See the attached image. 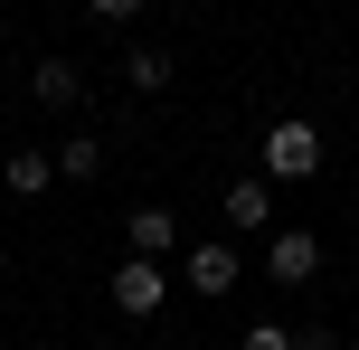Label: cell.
Returning <instances> with one entry per match:
<instances>
[{
	"label": "cell",
	"mask_w": 359,
	"mask_h": 350,
	"mask_svg": "<svg viewBox=\"0 0 359 350\" xmlns=\"http://www.w3.org/2000/svg\"><path fill=\"white\" fill-rule=\"evenodd\" d=\"M255 161H265V180H312V170H322V133H312L303 114H284V123L265 133V152H255Z\"/></svg>",
	"instance_id": "cell-1"
},
{
	"label": "cell",
	"mask_w": 359,
	"mask_h": 350,
	"mask_svg": "<svg viewBox=\"0 0 359 350\" xmlns=\"http://www.w3.org/2000/svg\"><path fill=\"white\" fill-rule=\"evenodd\" d=\"M114 303H123L133 322H151V313H161V303H170V275H161V256H123V265H114Z\"/></svg>",
	"instance_id": "cell-2"
},
{
	"label": "cell",
	"mask_w": 359,
	"mask_h": 350,
	"mask_svg": "<svg viewBox=\"0 0 359 350\" xmlns=\"http://www.w3.org/2000/svg\"><path fill=\"white\" fill-rule=\"evenodd\" d=\"M265 275H274V294H284V284H312V275H322V237H312V227H274Z\"/></svg>",
	"instance_id": "cell-3"
},
{
	"label": "cell",
	"mask_w": 359,
	"mask_h": 350,
	"mask_svg": "<svg viewBox=\"0 0 359 350\" xmlns=\"http://www.w3.org/2000/svg\"><path fill=\"white\" fill-rule=\"evenodd\" d=\"M180 275H189V294H208V303H217V294H236V275H246V265H236V246H227V237H198L189 256H180Z\"/></svg>",
	"instance_id": "cell-4"
},
{
	"label": "cell",
	"mask_w": 359,
	"mask_h": 350,
	"mask_svg": "<svg viewBox=\"0 0 359 350\" xmlns=\"http://www.w3.org/2000/svg\"><path fill=\"white\" fill-rule=\"evenodd\" d=\"M29 95H38L48 114L86 105V67H76V57H38V67H29Z\"/></svg>",
	"instance_id": "cell-5"
},
{
	"label": "cell",
	"mask_w": 359,
	"mask_h": 350,
	"mask_svg": "<svg viewBox=\"0 0 359 350\" xmlns=\"http://www.w3.org/2000/svg\"><path fill=\"white\" fill-rule=\"evenodd\" d=\"M227 227H274V180H236L227 189Z\"/></svg>",
	"instance_id": "cell-6"
},
{
	"label": "cell",
	"mask_w": 359,
	"mask_h": 350,
	"mask_svg": "<svg viewBox=\"0 0 359 350\" xmlns=\"http://www.w3.org/2000/svg\"><path fill=\"white\" fill-rule=\"evenodd\" d=\"M0 180H10L19 199H38V189L57 180V152H10V161H0Z\"/></svg>",
	"instance_id": "cell-7"
},
{
	"label": "cell",
	"mask_w": 359,
	"mask_h": 350,
	"mask_svg": "<svg viewBox=\"0 0 359 350\" xmlns=\"http://www.w3.org/2000/svg\"><path fill=\"white\" fill-rule=\"evenodd\" d=\"M180 246V218L170 208H133V256H170Z\"/></svg>",
	"instance_id": "cell-8"
},
{
	"label": "cell",
	"mask_w": 359,
	"mask_h": 350,
	"mask_svg": "<svg viewBox=\"0 0 359 350\" xmlns=\"http://www.w3.org/2000/svg\"><path fill=\"white\" fill-rule=\"evenodd\" d=\"M57 170H67V180H104V142H95V133L57 142Z\"/></svg>",
	"instance_id": "cell-9"
},
{
	"label": "cell",
	"mask_w": 359,
	"mask_h": 350,
	"mask_svg": "<svg viewBox=\"0 0 359 350\" xmlns=\"http://www.w3.org/2000/svg\"><path fill=\"white\" fill-rule=\"evenodd\" d=\"M123 86H133V95H161V86H170V57H161V48H133V57H123Z\"/></svg>",
	"instance_id": "cell-10"
},
{
	"label": "cell",
	"mask_w": 359,
	"mask_h": 350,
	"mask_svg": "<svg viewBox=\"0 0 359 350\" xmlns=\"http://www.w3.org/2000/svg\"><path fill=\"white\" fill-rule=\"evenodd\" d=\"M236 350H293V332H284V322H255V332L236 341Z\"/></svg>",
	"instance_id": "cell-11"
},
{
	"label": "cell",
	"mask_w": 359,
	"mask_h": 350,
	"mask_svg": "<svg viewBox=\"0 0 359 350\" xmlns=\"http://www.w3.org/2000/svg\"><path fill=\"white\" fill-rule=\"evenodd\" d=\"M86 10H95V19H133L142 0H86Z\"/></svg>",
	"instance_id": "cell-12"
},
{
	"label": "cell",
	"mask_w": 359,
	"mask_h": 350,
	"mask_svg": "<svg viewBox=\"0 0 359 350\" xmlns=\"http://www.w3.org/2000/svg\"><path fill=\"white\" fill-rule=\"evenodd\" d=\"M293 350H341V332H293Z\"/></svg>",
	"instance_id": "cell-13"
},
{
	"label": "cell",
	"mask_w": 359,
	"mask_h": 350,
	"mask_svg": "<svg viewBox=\"0 0 359 350\" xmlns=\"http://www.w3.org/2000/svg\"><path fill=\"white\" fill-rule=\"evenodd\" d=\"M341 350H359V332H350V341H341Z\"/></svg>",
	"instance_id": "cell-14"
}]
</instances>
